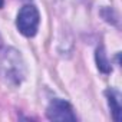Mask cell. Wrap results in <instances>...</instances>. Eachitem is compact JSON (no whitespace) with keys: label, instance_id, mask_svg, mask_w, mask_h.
Returning <instances> with one entry per match:
<instances>
[{"label":"cell","instance_id":"obj_1","mask_svg":"<svg viewBox=\"0 0 122 122\" xmlns=\"http://www.w3.org/2000/svg\"><path fill=\"white\" fill-rule=\"evenodd\" d=\"M39 22H40V16L37 9L33 5H26L20 9L19 15H17V29L19 32L26 36V37H32L36 35L37 27H39Z\"/></svg>","mask_w":122,"mask_h":122},{"label":"cell","instance_id":"obj_4","mask_svg":"<svg viewBox=\"0 0 122 122\" xmlns=\"http://www.w3.org/2000/svg\"><path fill=\"white\" fill-rule=\"evenodd\" d=\"M96 63H98L99 71H102L103 73H109L112 71V68L109 65V60L106 57V53H105V50H103L102 46L98 47V50H96Z\"/></svg>","mask_w":122,"mask_h":122},{"label":"cell","instance_id":"obj_5","mask_svg":"<svg viewBox=\"0 0 122 122\" xmlns=\"http://www.w3.org/2000/svg\"><path fill=\"white\" fill-rule=\"evenodd\" d=\"M3 5H5V0H0V7H3Z\"/></svg>","mask_w":122,"mask_h":122},{"label":"cell","instance_id":"obj_2","mask_svg":"<svg viewBox=\"0 0 122 122\" xmlns=\"http://www.w3.org/2000/svg\"><path fill=\"white\" fill-rule=\"evenodd\" d=\"M46 116L50 121H76V115L73 113V108L71 106L69 102L63 99H53L46 111Z\"/></svg>","mask_w":122,"mask_h":122},{"label":"cell","instance_id":"obj_3","mask_svg":"<svg viewBox=\"0 0 122 122\" xmlns=\"http://www.w3.org/2000/svg\"><path fill=\"white\" fill-rule=\"evenodd\" d=\"M105 93H106V96H108V102H109V106H111L113 119H115L116 122H119V121H121V113H122L121 95H119V92H116V91H113V89H108Z\"/></svg>","mask_w":122,"mask_h":122}]
</instances>
